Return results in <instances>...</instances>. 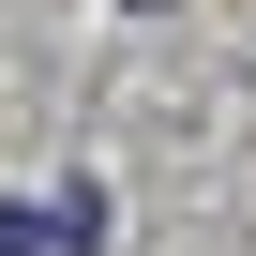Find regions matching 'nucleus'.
I'll use <instances>...</instances> for the list:
<instances>
[{
    "instance_id": "nucleus-1",
    "label": "nucleus",
    "mask_w": 256,
    "mask_h": 256,
    "mask_svg": "<svg viewBox=\"0 0 256 256\" xmlns=\"http://www.w3.org/2000/svg\"><path fill=\"white\" fill-rule=\"evenodd\" d=\"M136 16H166V0H136Z\"/></svg>"
}]
</instances>
